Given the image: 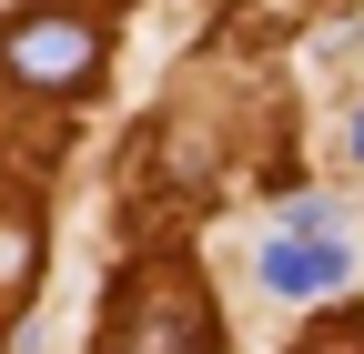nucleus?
I'll list each match as a JSON object with an SVG mask.
<instances>
[{"label":"nucleus","mask_w":364,"mask_h":354,"mask_svg":"<svg viewBox=\"0 0 364 354\" xmlns=\"http://www.w3.org/2000/svg\"><path fill=\"white\" fill-rule=\"evenodd\" d=\"M344 274H354V253H344V233H334V203H294L284 233H263V294L314 304V294H334Z\"/></svg>","instance_id":"obj_1"},{"label":"nucleus","mask_w":364,"mask_h":354,"mask_svg":"<svg viewBox=\"0 0 364 354\" xmlns=\"http://www.w3.org/2000/svg\"><path fill=\"white\" fill-rule=\"evenodd\" d=\"M213 314L193 274H132L122 284V354H203Z\"/></svg>","instance_id":"obj_2"},{"label":"nucleus","mask_w":364,"mask_h":354,"mask_svg":"<svg viewBox=\"0 0 364 354\" xmlns=\"http://www.w3.org/2000/svg\"><path fill=\"white\" fill-rule=\"evenodd\" d=\"M11 71L31 81V92H81V81L102 71V41H91L81 21H61V11H41V21L11 31Z\"/></svg>","instance_id":"obj_3"},{"label":"nucleus","mask_w":364,"mask_h":354,"mask_svg":"<svg viewBox=\"0 0 364 354\" xmlns=\"http://www.w3.org/2000/svg\"><path fill=\"white\" fill-rule=\"evenodd\" d=\"M0 274H31V233H0Z\"/></svg>","instance_id":"obj_4"},{"label":"nucleus","mask_w":364,"mask_h":354,"mask_svg":"<svg viewBox=\"0 0 364 354\" xmlns=\"http://www.w3.org/2000/svg\"><path fill=\"white\" fill-rule=\"evenodd\" d=\"M354 162H364V112H354Z\"/></svg>","instance_id":"obj_5"}]
</instances>
